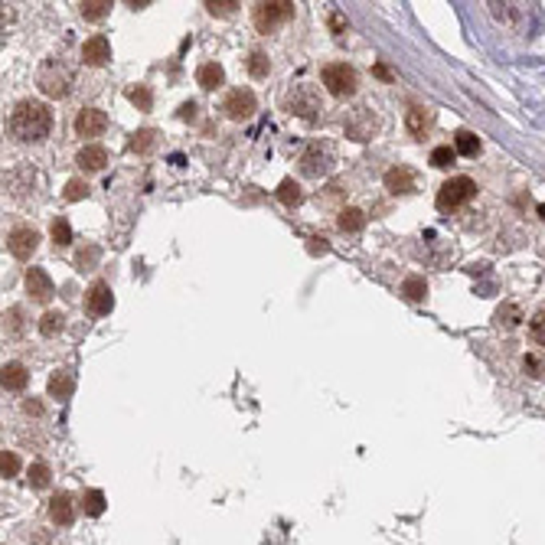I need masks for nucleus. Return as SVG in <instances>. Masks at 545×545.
Here are the masks:
<instances>
[{
  "label": "nucleus",
  "instance_id": "58836bf2",
  "mask_svg": "<svg viewBox=\"0 0 545 545\" xmlns=\"http://www.w3.org/2000/svg\"><path fill=\"white\" fill-rule=\"evenodd\" d=\"M206 7H209V14H213V16H232L238 4H235V0H209Z\"/></svg>",
  "mask_w": 545,
  "mask_h": 545
},
{
  "label": "nucleus",
  "instance_id": "f8f14e48",
  "mask_svg": "<svg viewBox=\"0 0 545 545\" xmlns=\"http://www.w3.org/2000/svg\"><path fill=\"white\" fill-rule=\"evenodd\" d=\"M111 307H115V294H111V287H108L105 281L88 287V294H85V310H88V314L105 317V314H111Z\"/></svg>",
  "mask_w": 545,
  "mask_h": 545
},
{
  "label": "nucleus",
  "instance_id": "412c9836",
  "mask_svg": "<svg viewBox=\"0 0 545 545\" xmlns=\"http://www.w3.org/2000/svg\"><path fill=\"white\" fill-rule=\"evenodd\" d=\"M454 151L464 157H477L480 154V138H477L474 131H457V138H454Z\"/></svg>",
  "mask_w": 545,
  "mask_h": 545
},
{
  "label": "nucleus",
  "instance_id": "0eeeda50",
  "mask_svg": "<svg viewBox=\"0 0 545 545\" xmlns=\"http://www.w3.org/2000/svg\"><path fill=\"white\" fill-rule=\"evenodd\" d=\"M323 85L330 88V95L337 98H350L356 92V69L353 66H346V62H330L327 69H323Z\"/></svg>",
  "mask_w": 545,
  "mask_h": 545
},
{
  "label": "nucleus",
  "instance_id": "f704fd0d",
  "mask_svg": "<svg viewBox=\"0 0 545 545\" xmlns=\"http://www.w3.org/2000/svg\"><path fill=\"white\" fill-rule=\"evenodd\" d=\"M522 369H526V376H532V379H542V376H545V362L539 360L536 353H526V356H522Z\"/></svg>",
  "mask_w": 545,
  "mask_h": 545
},
{
  "label": "nucleus",
  "instance_id": "7ed1b4c3",
  "mask_svg": "<svg viewBox=\"0 0 545 545\" xmlns=\"http://www.w3.org/2000/svg\"><path fill=\"white\" fill-rule=\"evenodd\" d=\"M36 82H39V92L46 95V98H66V95H69V85H72V76H69V69L62 66V59H46L36 72Z\"/></svg>",
  "mask_w": 545,
  "mask_h": 545
},
{
  "label": "nucleus",
  "instance_id": "39448f33",
  "mask_svg": "<svg viewBox=\"0 0 545 545\" xmlns=\"http://www.w3.org/2000/svg\"><path fill=\"white\" fill-rule=\"evenodd\" d=\"M291 16H294V4H291V0H271V4H255V10H252V20H255V26H258L261 33L275 30L277 24H285V20H291Z\"/></svg>",
  "mask_w": 545,
  "mask_h": 545
},
{
  "label": "nucleus",
  "instance_id": "9b49d317",
  "mask_svg": "<svg viewBox=\"0 0 545 545\" xmlns=\"http://www.w3.org/2000/svg\"><path fill=\"white\" fill-rule=\"evenodd\" d=\"M108 128V115L98 108H82L76 118V134L78 138H101Z\"/></svg>",
  "mask_w": 545,
  "mask_h": 545
},
{
  "label": "nucleus",
  "instance_id": "f257e3e1",
  "mask_svg": "<svg viewBox=\"0 0 545 545\" xmlns=\"http://www.w3.org/2000/svg\"><path fill=\"white\" fill-rule=\"evenodd\" d=\"M53 128V111H49L43 101H20L14 108V115H10V131H14L16 141H24V144H36L43 141Z\"/></svg>",
  "mask_w": 545,
  "mask_h": 545
},
{
  "label": "nucleus",
  "instance_id": "6ab92c4d",
  "mask_svg": "<svg viewBox=\"0 0 545 545\" xmlns=\"http://www.w3.org/2000/svg\"><path fill=\"white\" fill-rule=\"evenodd\" d=\"M196 82H200L203 88H209V92H213V88H219V85L225 82L223 66H219V62H203L200 69H196Z\"/></svg>",
  "mask_w": 545,
  "mask_h": 545
},
{
  "label": "nucleus",
  "instance_id": "20e7f679",
  "mask_svg": "<svg viewBox=\"0 0 545 545\" xmlns=\"http://www.w3.org/2000/svg\"><path fill=\"white\" fill-rule=\"evenodd\" d=\"M300 173L310 180H320L327 177L333 170V163H337V157H333V147L327 144V141H314V144L304 147V154H300Z\"/></svg>",
  "mask_w": 545,
  "mask_h": 545
},
{
  "label": "nucleus",
  "instance_id": "ea45409f",
  "mask_svg": "<svg viewBox=\"0 0 545 545\" xmlns=\"http://www.w3.org/2000/svg\"><path fill=\"white\" fill-rule=\"evenodd\" d=\"M529 333L539 346H545V310H539V314L529 320Z\"/></svg>",
  "mask_w": 545,
  "mask_h": 545
},
{
  "label": "nucleus",
  "instance_id": "2eb2a0df",
  "mask_svg": "<svg viewBox=\"0 0 545 545\" xmlns=\"http://www.w3.org/2000/svg\"><path fill=\"white\" fill-rule=\"evenodd\" d=\"M49 519H53L56 526H72V519H76V506H72L69 493H56V496L49 499Z\"/></svg>",
  "mask_w": 545,
  "mask_h": 545
},
{
  "label": "nucleus",
  "instance_id": "37998d69",
  "mask_svg": "<svg viewBox=\"0 0 545 545\" xmlns=\"http://www.w3.org/2000/svg\"><path fill=\"white\" fill-rule=\"evenodd\" d=\"M78 268H92V265H95V261H98V248H82V252H78Z\"/></svg>",
  "mask_w": 545,
  "mask_h": 545
},
{
  "label": "nucleus",
  "instance_id": "1a4fd4ad",
  "mask_svg": "<svg viewBox=\"0 0 545 545\" xmlns=\"http://www.w3.org/2000/svg\"><path fill=\"white\" fill-rule=\"evenodd\" d=\"M36 245H39V235H36V229H30V225H16V229H10L7 232V248H10V255L14 258H30L33 252H36Z\"/></svg>",
  "mask_w": 545,
  "mask_h": 545
},
{
  "label": "nucleus",
  "instance_id": "79ce46f5",
  "mask_svg": "<svg viewBox=\"0 0 545 545\" xmlns=\"http://www.w3.org/2000/svg\"><path fill=\"white\" fill-rule=\"evenodd\" d=\"M4 320H10V333L24 330V310H20V307H10L7 314H4Z\"/></svg>",
  "mask_w": 545,
  "mask_h": 545
},
{
  "label": "nucleus",
  "instance_id": "423d86ee",
  "mask_svg": "<svg viewBox=\"0 0 545 545\" xmlns=\"http://www.w3.org/2000/svg\"><path fill=\"white\" fill-rule=\"evenodd\" d=\"M477 196V183L470 177H451L438 190V209H457Z\"/></svg>",
  "mask_w": 545,
  "mask_h": 545
},
{
  "label": "nucleus",
  "instance_id": "c9c22d12",
  "mask_svg": "<svg viewBox=\"0 0 545 545\" xmlns=\"http://www.w3.org/2000/svg\"><path fill=\"white\" fill-rule=\"evenodd\" d=\"M85 196H88V183H85V180H69V183H66V200L69 203H78V200H85Z\"/></svg>",
  "mask_w": 545,
  "mask_h": 545
},
{
  "label": "nucleus",
  "instance_id": "393cba45",
  "mask_svg": "<svg viewBox=\"0 0 545 545\" xmlns=\"http://www.w3.org/2000/svg\"><path fill=\"white\" fill-rule=\"evenodd\" d=\"M337 225L343 232H360L362 225H366V215H362L360 209H343V213H340V219H337Z\"/></svg>",
  "mask_w": 545,
  "mask_h": 545
},
{
  "label": "nucleus",
  "instance_id": "72a5a7b5",
  "mask_svg": "<svg viewBox=\"0 0 545 545\" xmlns=\"http://www.w3.org/2000/svg\"><path fill=\"white\" fill-rule=\"evenodd\" d=\"M268 69H271V62H268V56H265V53H252V56H248V72H252L255 78H265V76H268Z\"/></svg>",
  "mask_w": 545,
  "mask_h": 545
},
{
  "label": "nucleus",
  "instance_id": "c756f323",
  "mask_svg": "<svg viewBox=\"0 0 545 545\" xmlns=\"http://www.w3.org/2000/svg\"><path fill=\"white\" fill-rule=\"evenodd\" d=\"M277 200L285 203V206H297L300 203V186L294 183V180H281V186H277Z\"/></svg>",
  "mask_w": 545,
  "mask_h": 545
},
{
  "label": "nucleus",
  "instance_id": "a211bd4d",
  "mask_svg": "<svg viewBox=\"0 0 545 545\" xmlns=\"http://www.w3.org/2000/svg\"><path fill=\"white\" fill-rule=\"evenodd\" d=\"M385 190L395 193V196H399V193H412L415 190V173L408 167H392L389 173H385Z\"/></svg>",
  "mask_w": 545,
  "mask_h": 545
},
{
  "label": "nucleus",
  "instance_id": "e433bc0d",
  "mask_svg": "<svg viewBox=\"0 0 545 545\" xmlns=\"http://www.w3.org/2000/svg\"><path fill=\"white\" fill-rule=\"evenodd\" d=\"M30 484L36 487V490H46L49 487V467L46 464H33L30 467Z\"/></svg>",
  "mask_w": 545,
  "mask_h": 545
},
{
  "label": "nucleus",
  "instance_id": "c03bdc74",
  "mask_svg": "<svg viewBox=\"0 0 545 545\" xmlns=\"http://www.w3.org/2000/svg\"><path fill=\"white\" fill-rule=\"evenodd\" d=\"M24 412H26V415H43V402L26 399V402H24Z\"/></svg>",
  "mask_w": 545,
  "mask_h": 545
},
{
  "label": "nucleus",
  "instance_id": "c85d7f7f",
  "mask_svg": "<svg viewBox=\"0 0 545 545\" xmlns=\"http://www.w3.org/2000/svg\"><path fill=\"white\" fill-rule=\"evenodd\" d=\"M402 294H405L408 300H424V294H428V285H424V277L412 275L402 281Z\"/></svg>",
  "mask_w": 545,
  "mask_h": 545
},
{
  "label": "nucleus",
  "instance_id": "ddd939ff",
  "mask_svg": "<svg viewBox=\"0 0 545 545\" xmlns=\"http://www.w3.org/2000/svg\"><path fill=\"white\" fill-rule=\"evenodd\" d=\"M26 291H30V297L36 300V304H49L53 294H56L53 277H49L43 268H30L26 271Z\"/></svg>",
  "mask_w": 545,
  "mask_h": 545
},
{
  "label": "nucleus",
  "instance_id": "9d476101",
  "mask_svg": "<svg viewBox=\"0 0 545 545\" xmlns=\"http://www.w3.org/2000/svg\"><path fill=\"white\" fill-rule=\"evenodd\" d=\"M223 111L232 118V121H245V118L255 115V95L248 88H235V92L225 95Z\"/></svg>",
  "mask_w": 545,
  "mask_h": 545
},
{
  "label": "nucleus",
  "instance_id": "a18cd8bd",
  "mask_svg": "<svg viewBox=\"0 0 545 545\" xmlns=\"http://www.w3.org/2000/svg\"><path fill=\"white\" fill-rule=\"evenodd\" d=\"M193 111H196V105H193V101H186V105L180 108V118H193Z\"/></svg>",
  "mask_w": 545,
  "mask_h": 545
},
{
  "label": "nucleus",
  "instance_id": "49530a36",
  "mask_svg": "<svg viewBox=\"0 0 545 545\" xmlns=\"http://www.w3.org/2000/svg\"><path fill=\"white\" fill-rule=\"evenodd\" d=\"M330 26H333V30H343V16H340V14H330Z\"/></svg>",
  "mask_w": 545,
  "mask_h": 545
},
{
  "label": "nucleus",
  "instance_id": "f03ea898",
  "mask_svg": "<svg viewBox=\"0 0 545 545\" xmlns=\"http://www.w3.org/2000/svg\"><path fill=\"white\" fill-rule=\"evenodd\" d=\"M285 108L291 115L304 118V121H317V115L323 111V98H320V92H317V85L300 82V85H294V88H287Z\"/></svg>",
  "mask_w": 545,
  "mask_h": 545
},
{
  "label": "nucleus",
  "instance_id": "4be33fe9",
  "mask_svg": "<svg viewBox=\"0 0 545 545\" xmlns=\"http://www.w3.org/2000/svg\"><path fill=\"white\" fill-rule=\"evenodd\" d=\"M49 395H53V399H69L72 395V376L69 372H59V369H56L53 376H49Z\"/></svg>",
  "mask_w": 545,
  "mask_h": 545
},
{
  "label": "nucleus",
  "instance_id": "de8ad7c7",
  "mask_svg": "<svg viewBox=\"0 0 545 545\" xmlns=\"http://www.w3.org/2000/svg\"><path fill=\"white\" fill-rule=\"evenodd\" d=\"M376 76H379V78H385V82H389V78H392V72H389V69H385L382 62H379V66H376Z\"/></svg>",
  "mask_w": 545,
  "mask_h": 545
},
{
  "label": "nucleus",
  "instance_id": "a19ab883",
  "mask_svg": "<svg viewBox=\"0 0 545 545\" xmlns=\"http://www.w3.org/2000/svg\"><path fill=\"white\" fill-rule=\"evenodd\" d=\"M0 470H4V477H16V470H20V457H16L14 451H4V457H0Z\"/></svg>",
  "mask_w": 545,
  "mask_h": 545
},
{
  "label": "nucleus",
  "instance_id": "4468645a",
  "mask_svg": "<svg viewBox=\"0 0 545 545\" xmlns=\"http://www.w3.org/2000/svg\"><path fill=\"white\" fill-rule=\"evenodd\" d=\"M82 59L88 62V66H105V62L111 59V43H108V36H92V39H85Z\"/></svg>",
  "mask_w": 545,
  "mask_h": 545
},
{
  "label": "nucleus",
  "instance_id": "f3484780",
  "mask_svg": "<svg viewBox=\"0 0 545 545\" xmlns=\"http://www.w3.org/2000/svg\"><path fill=\"white\" fill-rule=\"evenodd\" d=\"M431 124H434V115H431L428 108H408V115H405V128L412 138H424L431 131Z\"/></svg>",
  "mask_w": 545,
  "mask_h": 545
},
{
  "label": "nucleus",
  "instance_id": "b1692460",
  "mask_svg": "<svg viewBox=\"0 0 545 545\" xmlns=\"http://www.w3.org/2000/svg\"><path fill=\"white\" fill-rule=\"evenodd\" d=\"M62 327H66V317H62L59 310H49V314H43V320H39V333H43V337H59Z\"/></svg>",
  "mask_w": 545,
  "mask_h": 545
},
{
  "label": "nucleus",
  "instance_id": "473e14b6",
  "mask_svg": "<svg viewBox=\"0 0 545 545\" xmlns=\"http://www.w3.org/2000/svg\"><path fill=\"white\" fill-rule=\"evenodd\" d=\"M457 161V151H454V147H434V151H431V163H434V167H451V163Z\"/></svg>",
  "mask_w": 545,
  "mask_h": 545
},
{
  "label": "nucleus",
  "instance_id": "7c9ffc66",
  "mask_svg": "<svg viewBox=\"0 0 545 545\" xmlns=\"http://www.w3.org/2000/svg\"><path fill=\"white\" fill-rule=\"evenodd\" d=\"M49 232H53V242H56V248H59V245H69V242H72V225L66 223L62 215H59V219H53V225H49Z\"/></svg>",
  "mask_w": 545,
  "mask_h": 545
},
{
  "label": "nucleus",
  "instance_id": "a878e982",
  "mask_svg": "<svg viewBox=\"0 0 545 545\" xmlns=\"http://www.w3.org/2000/svg\"><path fill=\"white\" fill-rule=\"evenodd\" d=\"M493 16L496 20H506V24H516V16L526 14V4H490Z\"/></svg>",
  "mask_w": 545,
  "mask_h": 545
},
{
  "label": "nucleus",
  "instance_id": "4c0bfd02",
  "mask_svg": "<svg viewBox=\"0 0 545 545\" xmlns=\"http://www.w3.org/2000/svg\"><path fill=\"white\" fill-rule=\"evenodd\" d=\"M128 98L134 101V105H138L141 111H147V108H151V101H154V98H151V88H147V85H138V88H131Z\"/></svg>",
  "mask_w": 545,
  "mask_h": 545
},
{
  "label": "nucleus",
  "instance_id": "cd10ccee",
  "mask_svg": "<svg viewBox=\"0 0 545 545\" xmlns=\"http://www.w3.org/2000/svg\"><path fill=\"white\" fill-rule=\"evenodd\" d=\"M82 509H85V516H101L105 513V493L101 490H85Z\"/></svg>",
  "mask_w": 545,
  "mask_h": 545
},
{
  "label": "nucleus",
  "instance_id": "aec40b11",
  "mask_svg": "<svg viewBox=\"0 0 545 545\" xmlns=\"http://www.w3.org/2000/svg\"><path fill=\"white\" fill-rule=\"evenodd\" d=\"M0 379H4V389L7 392H20V389H26V382H30V372H26L20 362H7Z\"/></svg>",
  "mask_w": 545,
  "mask_h": 545
},
{
  "label": "nucleus",
  "instance_id": "6e6552de",
  "mask_svg": "<svg viewBox=\"0 0 545 545\" xmlns=\"http://www.w3.org/2000/svg\"><path fill=\"white\" fill-rule=\"evenodd\" d=\"M346 138H353V141H372V134L379 131V115L372 111L369 105H360L350 111V118H346Z\"/></svg>",
  "mask_w": 545,
  "mask_h": 545
},
{
  "label": "nucleus",
  "instance_id": "dca6fc26",
  "mask_svg": "<svg viewBox=\"0 0 545 545\" xmlns=\"http://www.w3.org/2000/svg\"><path fill=\"white\" fill-rule=\"evenodd\" d=\"M76 163H78L82 170H88V173H95V170H105V163H108V151H105L101 144H85L82 151H78Z\"/></svg>",
  "mask_w": 545,
  "mask_h": 545
},
{
  "label": "nucleus",
  "instance_id": "09e8293b",
  "mask_svg": "<svg viewBox=\"0 0 545 545\" xmlns=\"http://www.w3.org/2000/svg\"><path fill=\"white\" fill-rule=\"evenodd\" d=\"M539 215H542V219H545V203H542V206H539Z\"/></svg>",
  "mask_w": 545,
  "mask_h": 545
},
{
  "label": "nucleus",
  "instance_id": "5701e85b",
  "mask_svg": "<svg viewBox=\"0 0 545 545\" xmlns=\"http://www.w3.org/2000/svg\"><path fill=\"white\" fill-rule=\"evenodd\" d=\"M519 320H522V310H519V304H513V300H506V304L496 310V323L503 327V330H513V327H519Z\"/></svg>",
  "mask_w": 545,
  "mask_h": 545
},
{
  "label": "nucleus",
  "instance_id": "2f4dec72",
  "mask_svg": "<svg viewBox=\"0 0 545 545\" xmlns=\"http://www.w3.org/2000/svg\"><path fill=\"white\" fill-rule=\"evenodd\" d=\"M154 131H138V134H131V151H138V154H147V151H151V147H154Z\"/></svg>",
  "mask_w": 545,
  "mask_h": 545
},
{
  "label": "nucleus",
  "instance_id": "bb28decb",
  "mask_svg": "<svg viewBox=\"0 0 545 545\" xmlns=\"http://www.w3.org/2000/svg\"><path fill=\"white\" fill-rule=\"evenodd\" d=\"M108 14H111V0H85L82 4L85 20H105Z\"/></svg>",
  "mask_w": 545,
  "mask_h": 545
}]
</instances>
